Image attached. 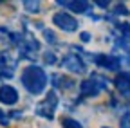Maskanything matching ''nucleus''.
I'll return each mask as SVG.
<instances>
[{
    "instance_id": "f257e3e1",
    "label": "nucleus",
    "mask_w": 130,
    "mask_h": 128,
    "mask_svg": "<svg viewBox=\"0 0 130 128\" xmlns=\"http://www.w3.org/2000/svg\"><path fill=\"white\" fill-rule=\"evenodd\" d=\"M22 83H24V87H25L31 94L38 96V94L43 92V88H45V85H47V76H45V72H43L40 67L31 65V67H27V69L24 70V74H22Z\"/></svg>"
},
{
    "instance_id": "423d86ee",
    "label": "nucleus",
    "mask_w": 130,
    "mask_h": 128,
    "mask_svg": "<svg viewBox=\"0 0 130 128\" xmlns=\"http://www.w3.org/2000/svg\"><path fill=\"white\" fill-rule=\"evenodd\" d=\"M63 128H81V124L72 119H63Z\"/></svg>"
},
{
    "instance_id": "0eeeda50",
    "label": "nucleus",
    "mask_w": 130,
    "mask_h": 128,
    "mask_svg": "<svg viewBox=\"0 0 130 128\" xmlns=\"http://www.w3.org/2000/svg\"><path fill=\"white\" fill-rule=\"evenodd\" d=\"M123 128H130V119H128V117L123 119Z\"/></svg>"
},
{
    "instance_id": "20e7f679",
    "label": "nucleus",
    "mask_w": 130,
    "mask_h": 128,
    "mask_svg": "<svg viewBox=\"0 0 130 128\" xmlns=\"http://www.w3.org/2000/svg\"><path fill=\"white\" fill-rule=\"evenodd\" d=\"M116 85H118V90L130 99V74L121 72V74L116 78Z\"/></svg>"
},
{
    "instance_id": "7ed1b4c3",
    "label": "nucleus",
    "mask_w": 130,
    "mask_h": 128,
    "mask_svg": "<svg viewBox=\"0 0 130 128\" xmlns=\"http://www.w3.org/2000/svg\"><path fill=\"white\" fill-rule=\"evenodd\" d=\"M16 99H18V92H16L11 85L0 87V103H4V105H14Z\"/></svg>"
},
{
    "instance_id": "39448f33",
    "label": "nucleus",
    "mask_w": 130,
    "mask_h": 128,
    "mask_svg": "<svg viewBox=\"0 0 130 128\" xmlns=\"http://www.w3.org/2000/svg\"><path fill=\"white\" fill-rule=\"evenodd\" d=\"M63 6L71 7L72 11H78V13H83L87 9V2H65Z\"/></svg>"
},
{
    "instance_id": "f03ea898",
    "label": "nucleus",
    "mask_w": 130,
    "mask_h": 128,
    "mask_svg": "<svg viewBox=\"0 0 130 128\" xmlns=\"http://www.w3.org/2000/svg\"><path fill=\"white\" fill-rule=\"evenodd\" d=\"M53 20H54V24H56L60 29L67 31V33H74V31L78 29L76 18L72 16V14H69V13H56Z\"/></svg>"
}]
</instances>
